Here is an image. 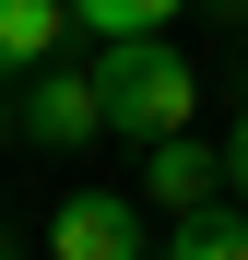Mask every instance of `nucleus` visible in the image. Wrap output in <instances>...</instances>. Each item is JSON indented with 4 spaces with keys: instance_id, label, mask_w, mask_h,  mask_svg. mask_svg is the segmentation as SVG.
Returning a JSON list of instances; mask_svg holds the SVG:
<instances>
[{
    "instance_id": "6",
    "label": "nucleus",
    "mask_w": 248,
    "mask_h": 260,
    "mask_svg": "<svg viewBox=\"0 0 248 260\" xmlns=\"http://www.w3.org/2000/svg\"><path fill=\"white\" fill-rule=\"evenodd\" d=\"M165 260H248V201H201V213H178Z\"/></svg>"
},
{
    "instance_id": "2",
    "label": "nucleus",
    "mask_w": 248,
    "mask_h": 260,
    "mask_svg": "<svg viewBox=\"0 0 248 260\" xmlns=\"http://www.w3.org/2000/svg\"><path fill=\"white\" fill-rule=\"evenodd\" d=\"M48 260H142V201L130 189H71L48 213Z\"/></svg>"
},
{
    "instance_id": "9",
    "label": "nucleus",
    "mask_w": 248,
    "mask_h": 260,
    "mask_svg": "<svg viewBox=\"0 0 248 260\" xmlns=\"http://www.w3.org/2000/svg\"><path fill=\"white\" fill-rule=\"evenodd\" d=\"M0 142H12V107H0Z\"/></svg>"
},
{
    "instance_id": "8",
    "label": "nucleus",
    "mask_w": 248,
    "mask_h": 260,
    "mask_svg": "<svg viewBox=\"0 0 248 260\" xmlns=\"http://www.w3.org/2000/svg\"><path fill=\"white\" fill-rule=\"evenodd\" d=\"M225 201H248V107H236V130H225Z\"/></svg>"
},
{
    "instance_id": "4",
    "label": "nucleus",
    "mask_w": 248,
    "mask_h": 260,
    "mask_svg": "<svg viewBox=\"0 0 248 260\" xmlns=\"http://www.w3.org/2000/svg\"><path fill=\"white\" fill-rule=\"evenodd\" d=\"M142 201H165V213L225 201V142H201V130H178V142H142Z\"/></svg>"
},
{
    "instance_id": "5",
    "label": "nucleus",
    "mask_w": 248,
    "mask_h": 260,
    "mask_svg": "<svg viewBox=\"0 0 248 260\" xmlns=\"http://www.w3.org/2000/svg\"><path fill=\"white\" fill-rule=\"evenodd\" d=\"M71 36V0H0V71H48Z\"/></svg>"
},
{
    "instance_id": "7",
    "label": "nucleus",
    "mask_w": 248,
    "mask_h": 260,
    "mask_svg": "<svg viewBox=\"0 0 248 260\" xmlns=\"http://www.w3.org/2000/svg\"><path fill=\"white\" fill-rule=\"evenodd\" d=\"M189 0H71V24H95V48H130V36H165Z\"/></svg>"
},
{
    "instance_id": "3",
    "label": "nucleus",
    "mask_w": 248,
    "mask_h": 260,
    "mask_svg": "<svg viewBox=\"0 0 248 260\" xmlns=\"http://www.w3.org/2000/svg\"><path fill=\"white\" fill-rule=\"evenodd\" d=\"M12 130H24V142H48V154H83V142L107 130L95 71H36V83H24V107H12Z\"/></svg>"
},
{
    "instance_id": "1",
    "label": "nucleus",
    "mask_w": 248,
    "mask_h": 260,
    "mask_svg": "<svg viewBox=\"0 0 248 260\" xmlns=\"http://www.w3.org/2000/svg\"><path fill=\"white\" fill-rule=\"evenodd\" d=\"M95 95H107V130L178 142L189 107H201V71H189V48H165V36H130V48H95Z\"/></svg>"
}]
</instances>
